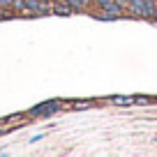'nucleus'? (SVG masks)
I'll use <instances>...</instances> for the list:
<instances>
[{
  "instance_id": "1",
  "label": "nucleus",
  "mask_w": 157,
  "mask_h": 157,
  "mask_svg": "<svg viewBox=\"0 0 157 157\" xmlns=\"http://www.w3.org/2000/svg\"><path fill=\"white\" fill-rule=\"evenodd\" d=\"M125 10H123V2H118V0H111L109 5L102 7V14L99 19H118V16H123Z\"/></svg>"
},
{
  "instance_id": "2",
  "label": "nucleus",
  "mask_w": 157,
  "mask_h": 157,
  "mask_svg": "<svg viewBox=\"0 0 157 157\" xmlns=\"http://www.w3.org/2000/svg\"><path fill=\"white\" fill-rule=\"evenodd\" d=\"M72 12V7L65 2V0H53L51 2V14H60V16H67Z\"/></svg>"
},
{
  "instance_id": "3",
  "label": "nucleus",
  "mask_w": 157,
  "mask_h": 157,
  "mask_svg": "<svg viewBox=\"0 0 157 157\" xmlns=\"http://www.w3.org/2000/svg\"><path fill=\"white\" fill-rule=\"evenodd\" d=\"M127 7H129L132 14L143 16V19H146V2H143V0H127Z\"/></svg>"
},
{
  "instance_id": "4",
  "label": "nucleus",
  "mask_w": 157,
  "mask_h": 157,
  "mask_svg": "<svg viewBox=\"0 0 157 157\" xmlns=\"http://www.w3.org/2000/svg\"><path fill=\"white\" fill-rule=\"evenodd\" d=\"M60 109V102H46V104H39L35 109V113H42V116H49V113H56Z\"/></svg>"
},
{
  "instance_id": "5",
  "label": "nucleus",
  "mask_w": 157,
  "mask_h": 157,
  "mask_svg": "<svg viewBox=\"0 0 157 157\" xmlns=\"http://www.w3.org/2000/svg\"><path fill=\"white\" fill-rule=\"evenodd\" d=\"M134 102H136L134 97H123V95L111 97V104H116V106H129V104H134Z\"/></svg>"
},
{
  "instance_id": "6",
  "label": "nucleus",
  "mask_w": 157,
  "mask_h": 157,
  "mask_svg": "<svg viewBox=\"0 0 157 157\" xmlns=\"http://www.w3.org/2000/svg\"><path fill=\"white\" fill-rule=\"evenodd\" d=\"M65 2H67L72 10H86V7H88L93 0H65Z\"/></svg>"
},
{
  "instance_id": "7",
  "label": "nucleus",
  "mask_w": 157,
  "mask_h": 157,
  "mask_svg": "<svg viewBox=\"0 0 157 157\" xmlns=\"http://www.w3.org/2000/svg\"><path fill=\"white\" fill-rule=\"evenodd\" d=\"M12 10H14L16 14H30L28 7H25V0H14V2H12Z\"/></svg>"
},
{
  "instance_id": "8",
  "label": "nucleus",
  "mask_w": 157,
  "mask_h": 157,
  "mask_svg": "<svg viewBox=\"0 0 157 157\" xmlns=\"http://www.w3.org/2000/svg\"><path fill=\"white\" fill-rule=\"evenodd\" d=\"M146 2V19H152V12H155V0H143Z\"/></svg>"
},
{
  "instance_id": "9",
  "label": "nucleus",
  "mask_w": 157,
  "mask_h": 157,
  "mask_svg": "<svg viewBox=\"0 0 157 157\" xmlns=\"http://www.w3.org/2000/svg\"><path fill=\"white\" fill-rule=\"evenodd\" d=\"M12 2L14 0H0V10H12Z\"/></svg>"
},
{
  "instance_id": "10",
  "label": "nucleus",
  "mask_w": 157,
  "mask_h": 157,
  "mask_svg": "<svg viewBox=\"0 0 157 157\" xmlns=\"http://www.w3.org/2000/svg\"><path fill=\"white\" fill-rule=\"evenodd\" d=\"M86 106H90V102H76V109H86Z\"/></svg>"
},
{
  "instance_id": "11",
  "label": "nucleus",
  "mask_w": 157,
  "mask_h": 157,
  "mask_svg": "<svg viewBox=\"0 0 157 157\" xmlns=\"http://www.w3.org/2000/svg\"><path fill=\"white\" fill-rule=\"evenodd\" d=\"M46 2H53V0H46Z\"/></svg>"
}]
</instances>
